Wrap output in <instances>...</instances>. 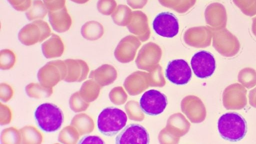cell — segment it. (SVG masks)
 <instances>
[{
    "instance_id": "obj_1",
    "label": "cell",
    "mask_w": 256,
    "mask_h": 144,
    "mask_svg": "<svg viewBox=\"0 0 256 144\" xmlns=\"http://www.w3.org/2000/svg\"><path fill=\"white\" fill-rule=\"evenodd\" d=\"M218 129L222 138L230 142L242 139L246 131V123L240 114L229 112L223 114L218 119Z\"/></svg>"
},
{
    "instance_id": "obj_2",
    "label": "cell",
    "mask_w": 256,
    "mask_h": 144,
    "mask_svg": "<svg viewBox=\"0 0 256 144\" xmlns=\"http://www.w3.org/2000/svg\"><path fill=\"white\" fill-rule=\"evenodd\" d=\"M127 120V116L122 110L115 107H107L98 116V128L102 134L113 136L124 129Z\"/></svg>"
},
{
    "instance_id": "obj_3",
    "label": "cell",
    "mask_w": 256,
    "mask_h": 144,
    "mask_svg": "<svg viewBox=\"0 0 256 144\" xmlns=\"http://www.w3.org/2000/svg\"><path fill=\"white\" fill-rule=\"evenodd\" d=\"M34 116L38 127L46 133L58 131L64 121V115L60 109L49 103L39 105L34 112Z\"/></svg>"
},
{
    "instance_id": "obj_4",
    "label": "cell",
    "mask_w": 256,
    "mask_h": 144,
    "mask_svg": "<svg viewBox=\"0 0 256 144\" xmlns=\"http://www.w3.org/2000/svg\"><path fill=\"white\" fill-rule=\"evenodd\" d=\"M67 74L64 61L52 60L42 67L37 74L38 82L42 85L52 88L60 81L64 80Z\"/></svg>"
},
{
    "instance_id": "obj_5",
    "label": "cell",
    "mask_w": 256,
    "mask_h": 144,
    "mask_svg": "<svg viewBox=\"0 0 256 144\" xmlns=\"http://www.w3.org/2000/svg\"><path fill=\"white\" fill-rule=\"evenodd\" d=\"M50 35L48 24L42 20L36 19L23 27L18 34V38L22 44L30 46L42 42Z\"/></svg>"
},
{
    "instance_id": "obj_6",
    "label": "cell",
    "mask_w": 256,
    "mask_h": 144,
    "mask_svg": "<svg viewBox=\"0 0 256 144\" xmlns=\"http://www.w3.org/2000/svg\"><path fill=\"white\" fill-rule=\"evenodd\" d=\"M167 104L166 96L154 89L145 92L140 100L141 110L150 116H156L162 113Z\"/></svg>"
},
{
    "instance_id": "obj_7",
    "label": "cell",
    "mask_w": 256,
    "mask_h": 144,
    "mask_svg": "<svg viewBox=\"0 0 256 144\" xmlns=\"http://www.w3.org/2000/svg\"><path fill=\"white\" fill-rule=\"evenodd\" d=\"M190 65L195 75L201 79L211 76L216 68L213 55L204 50L198 51L192 56Z\"/></svg>"
},
{
    "instance_id": "obj_8",
    "label": "cell",
    "mask_w": 256,
    "mask_h": 144,
    "mask_svg": "<svg viewBox=\"0 0 256 144\" xmlns=\"http://www.w3.org/2000/svg\"><path fill=\"white\" fill-rule=\"evenodd\" d=\"M152 27L156 33L160 36L172 38L178 32V21L173 13L162 12L158 14L154 18Z\"/></svg>"
},
{
    "instance_id": "obj_9",
    "label": "cell",
    "mask_w": 256,
    "mask_h": 144,
    "mask_svg": "<svg viewBox=\"0 0 256 144\" xmlns=\"http://www.w3.org/2000/svg\"><path fill=\"white\" fill-rule=\"evenodd\" d=\"M166 78L176 85H184L190 80L191 69L188 62L183 59H175L168 63L166 72Z\"/></svg>"
},
{
    "instance_id": "obj_10",
    "label": "cell",
    "mask_w": 256,
    "mask_h": 144,
    "mask_svg": "<svg viewBox=\"0 0 256 144\" xmlns=\"http://www.w3.org/2000/svg\"><path fill=\"white\" fill-rule=\"evenodd\" d=\"M150 138L146 130L142 125L132 124L128 125L117 136L116 143L148 144Z\"/></svg>"
},
{
    "instance_id": "obj_11",
    "label": "cell",
    "mask_w": 256,
    "mask_h": 144,
    "mask_svg": "<svg viewBox=\"0 0 256 144\" xmlns=\"http://www.w3.org/2000/svg\"><path fill=\"white\" fill-rule=\"evenodd\" d=\"M67 74L64 80L68 83L80 82L85 80L89 72L88 64L82 59H68L64 60Z\"/></svg>"
},
{
    "instance_id": "obj_12",
    "label": "cell",
    "mask_w": 256,
    "mask_h": 144,
    "mask_svg": "<svg viewBox=\"0 0 256 144\" xmlns=\"http://www.w3.org/2000/svg\"><path fill=\"white\" fill-rule=\"evenodd\" d=\"M48 18L52 29L57 32L68 31L72 25V18L66 7L57 10H48Z\"/></svg>"
},
{
    "instance_id": "obj_13",
    "label": "cell",
    "mask_w": 256,
    "mask_h": 144,
    "mask_svg": "<svg viewBox=\"0 0 256 144\" xmlns=\"http://www.w3.org/2000/svg\"><path fill=\"white\" fill-rule=\"evenodd\" d=\"M42 50L46 58L60 57L64 51V45L61 38L52 33L51 37L42 44Z\"/></svg>"
},
{
    "instance_id": "obj_14",
    "label": "cell",
    "mask_w": 256,
    "mask_h": 144,
    "mask_svg": "<svg viewBox=\"0 0 256 144\" xmlns=\"http://www.w3.org/2000/svg\"><path fill=\"white\" fill-rule=\"evenodd\" d=\"M70 125L78 130L80 136L92 133L94 127L92 119L85 113L75 115Z\"/></svg>"
},
{
    "instance_id": "obj_15",
    "label": "cell",
    "mask_w": 256,
    "mask_h": 144,
    "mask_svg": "<svg viewBox=\"0 0 256 144\" xmlns=\"http://www.w3.org/2000/svg\"><path fill=\"white\" fill-rule=\"evenodd\" d=\"M79 92L82 98L87 102L90 103L98 98L100 87L95 81L91 79L82 83Z\"/></svg>"
},
{
    "instance_id": "obj_16",
    "label": "cell",
    "mask_w": 256,
    "mask_h": 144,
    "mask_svg": "<svg viewBox=\"0 0 256 144\" xmlns=\"http://www.w3.org/2000/svg\"><path fill=\"white\" fill-rule=\"evenodd\" d=\"M27 95L36 99L48 98L50 97L52 93V88L46 87L40 83H30L25 87Z\"/></svg>"
},
{
    "instance_id": "obj_17",
    "label": "cell",
    "mask_w": 256,
    "mask_h": 144,
    "mask_svg": "<svg viewBox=\"0 0 256 144\" xmlns=\"http://www.w3.org/2000/svg\"><path fill=\"white\" fill-rule=\"evenodd\" d=\"M22 144H40L42 141V133L32 126H26L20 130Z\"/></svg>"
},
{
    "instance_id": "obj_18",
    "label": "cell",
    "mask_w": 256,
    "mask_h": 144,
    "mask_svg": "<svg viewBox=\"0 0 256 144\" xmlns=\"http://www.w3.org/2000/svg\"><path fill=\"white\" fill-rule=\"evenodd\" d=\"M80 136L78 130L70 125L60 131L58 141L62 144H76L78 142Z\"/></svg>"
},
{
    "instance_id": "obj_19",
    "label": "cell",
    "mask_w": 256,
    "mask_h": 144,
    "mask_svg": "<svg viewBox=\"0 0 256 144\" xmlns=\"http://www.w3.org/2000/svg\"><path fill=\"white\" fill-rule=\"evenodd\" d=\"M48 8L40 0H34L31 7L26 13L29 20L44 18L47 12Z\"/></svg>"
},
{
    "instance_id": "obj_20",
    "label": "cell",
    "mask_w": 256,
    "mask_h": 144,
    "mask_svg": "<svg viewBox=\"0 0 256 144\" xmlns=\"http://www.w3.org/2000/svg\"><path fill=\"white\" fill-rule=\"evenodd\" d=\"M2 144L22 143L20 131L14 127H10L3 130L0 135Z\"/></svg>"
},
{
    "instance_id": "obj_21",
    "label": "cell",
    "mask_w": 256,
    "mask_h": 144,
    "mask_svg": "<svg viewBox=\"0 0 256 144\" xmlns=\"http://www.w3.org/2000/svg\"><path fill=\"white\" fill-rule=\"evenodd\" d=\"M70 109L75 113L85 111L90 106V103L86 101L81 96L80 92L73 93L69 99Z\"/></svg>"
},
{
    "instance_id": "obj_22",
    "label": "cell",
    "mask_w": 256,
    "mask_h": 144,
    "mask_svg": "<svg viewBox=\"0 0 256 144\" xmlns=\"http://www.w3.org/2000/svg\"><path fill=\"white\" fill-rule=\"evenodd\" d=\"M98 22L90 21L86 22L81 28V34L84 38L88 40H95L100 37L97 32Z\"/></svg>"
},
{
    "instance_id": "obj_23",
    "label": "cell",
    "mask_w": 256,
    "mask_h": 144,
    "mask_svg": "<svg viewBox=\"0 0 256 144\" xmlns=\"http://www.w3.org/2000/svg\"><path fill=\"white\" fill-rule=\"evenodd\" d=\"M16 56L10 49H3L0 53V68L2 70H8L12 68L16 62Z\"/></svg>"
},
{
    "instance_id": "obj_24",
    "label": "cell",
    "mask_w": 256,
    "mask_h": 144,
    "mask_svg": "<svg viewBox=\"0 0 256 144\" xmlns=\"http://www.w3.org/2000/svg\"><path fill=\"white\" fill-rule=\"evenodd\" d=\"M0 104V124L2 126L6 125L11 122L12 112L8 106L2 103Z\"/></svg>"
},
{
    "instance_id": "obj_25",
    "label": "cell",
    "mask_w": 256,
    "mask_h": 144,
    "mask_svg": "<svg viewBox=\"0 0 256 144\" xmlns=\"http://www.w3.org/2000/svg\"><path fill=\"white\" fill-rule=\"evenodd\" d=\"M14 90L8 84L2 83L0 85V99L4 102H7L12 97Z\"/></svg>"
},
{
    "instance_id": "obj_26",
    "label": "cell",
    "mask_w": 256,
    "mask_h": 144,
    "mask_svg": "<svg viewBox=\"0 0 256 144\" xmlns=\"http://www.w3.org/2000/svg\"><path fill=\"white\" fill-rule=\"evenodd\" d=\"M14 9L23 11L29 8L31 5V0H8Z\"/></svg>"
},
{
    "instance_id": "obj_27",
    "label": "cell",
    "mask_w": 256,
    "mask_h": 144,
    "mask_svg": "<svg viewBox=\"0 0 256 144\" xmlns=\"http://www.w3.org/2000/svg\"><path fill=\"white\" fill-rule=\"evenodd\" d=\"M48 10H57L65 6L66 0H42Z\"/></svg>"
},
{
    "instance_id": "obj_28",
    "label": "cell",
    "mask_w": 256,
    "mask_h": 144,
    "mask_svg": "<svg viewBox=\"0 0 256 144\" xmlns=\"http://www.w3.org/2000/svg\"><path fill=\"white\" fill-rule=\"evenodd\" d=\"M79 144H104L102 140L98 136H89L83 137L78 142Z\"/></svg>"
},
{
    "instance_id": "obj_29",
    "label": "cell",
    "mask_w": 256,
    "mask_h": 144,
    "mask_svg": "<svg viewBox=\"0 0 256 144\" xmlns=\"http://www.w3.org/2000/svg\"><path fill=\"white\" fill-rule=\"evenodd\" d=\"M75 3L83 4L88 2L89 0H70Z\"/></svg>"
}]
</instances>
